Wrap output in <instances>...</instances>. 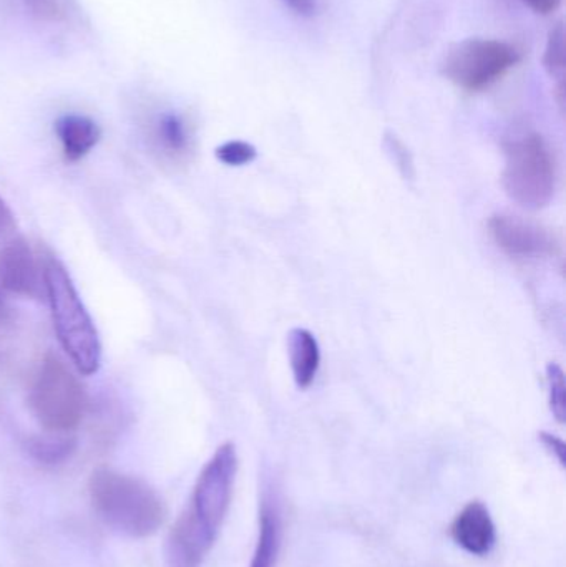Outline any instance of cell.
<instances>
[{
	"mask_svg": "<svg viewBox=\"0 0 566 567\" xmlns=\"http://www.w3.org/2000/svg\"><path fill=\"white\" fill-rule=\"evenodd\" d=\"M238 455L226 442L203 466L185 512L166 542V567H202L215 546L231 505Z\"/></svg>",
	"mask_w": 566,
	"mask_h": 567,
	"instance_id": "1",
	"label": "cell"
},
{
	"mask_svg": "<svg viewBox=\"0 0 566 567\" xmlns=\"http://www.w3.org/2000/svg\"><path fill=\"white\" fill-rule=\"evenodd\" d=\"M96 515L116 532L132 538L155 535L165 522L162 496L143 480L110 468H99L89 482Z\"/></svg>",
	"mask_w": 566,
	"mask_h": 567,
	"instance_id": "2",
	"label": "cell"
},
{
	"mask_svg": "<svg viewBox=\"0 0 566 567\" xmlns=\"http://www.w3.org/2000/svg\"><path fill=\"white\" fill-rule=\"evenodd\" d=\"M42 269L43 289L60 346L82 375H93L102 363V343L95 323L62 262L49 258Z\"/></svg>",
	"mask_w": 566,
	"mask_h": 567,
	"instance_id": "3",
	"label": "cell"
},
{
	"mask_svg": "<svg viewBox=\"0 0 566 567\" xmlns=\"http://www.w3.org/2000/svg\"><path fill=\"white\" fill-rule=\"evenodd\" d=\"M557 159L538 133L518 136L505 145L504 188L518 205L547 206L557 189Z\"/></svg>",
	"mask_w": 566,
	"mask_h": 567,
	"instance_id": "4",
	"label": "cell"
},
{
	"mask_svg": "<svg viewBox=\"0 0 566 567\" xmlns=\"http://www.w3.org/2000/svg\"><path fill=\"white\" fill-rule=\"evenodd\" d=\"M29 403L42 429L49 433H69L82 423L89 396L63 360L49 353L33 380Z\"/></svg>",
	"mask_w": 566,
	"mask_h": 567,
	"instance_id": "5",
	"label": "cell"
},
{
	"mask_svg": "<svg viewBox=\"0 0 566 567\" xmlns=\"http://www.w3.org/2000/svg\"><path fill=\"white\" fill-rule=\"evenodd\" d=\"M522 60L512 43L501 40L467 39L455 43L445 56L444 75L465 92H482L504 79Z\"/></svg>",
	"mask_w": 566,
	"mask_h": 567,
	"instance_id": "6",
	"label": "cell"
},
{
	"mask_svg": "<svg viewBox=\"0 0 566 567\" xmlns=\"http://www.w3.org/2000/svg\"><path fill=\"white\" fill-rule=\"evenodd\" d=\"M488 235L502 252L514 259L554 258L560 252V241L552 229L518 216H492Z\"/></svg>",
	"mask_w": 566,
	"mask_h": 567,
	"instance_id": "7",
	"label": "cell"
},
{
	"mask_svg": "<svg viewBox=\"0 0 566 567\" xmlns=\"http://www.w3.org/2000/svg\"><path fill=\"white\" fill-rule=\"evenodd\" d=\"M0 286L29 299H40L45 293L42 265L22 236H10L0 246Z\"/></svg>",
	"mask_w": 566,
	"mask_h": 567,
	"instance_id": "8",
	"label": "cell"
},
{
	"mask_svg": "<svg viewBox=\"0 0 566 567\" xmlns=\"http://www.w3.org/2000/svg\"><path fill=\"white\" fill-rule=\"evenodd\" d=\"M451 536L469 555L477 558L491 555L497 543V529L487 506L482 502L465 505L452 523Z\"/></svg>",
	"mask_w": 566,
	"mask_h": 567,
	"instance_id": "9",
	"label": "cell"
},
{
	"mask_svg": "<svg viewBox=\"0 0 566 567\" xmlns=\"http://www.w3.org/2000/svg\"><path fill=\"white\" fill-rule=\"evenodd\" d=\"M285 522H282L281 499L271 488L263 492L259 505V532L255 556L249 567H275L281 551Z\"/></svg>",
	"mask_w": 566,
	"mask_h": 567,
	"instance_id": "10",
	"label": "cell"
},
{
	"mask_svg": "<svg viewBox=\"0 0 566 567\" xmlns=\"http://www.w3.org/2000/svg\"><path fill=\"white\" fill-rule=\"evenodd\" d=\"M55 135L66 162H80L99 145L102 130L89 116L63 115L55 122Z\"/></svg>",
	"mask_w": 566,
	"mask_h": 567,
	"instance_id": "11",
	"label": "cell"
},
{
	"mask_svg": "<svg viewBox=\"0 0 566 567\" xmlns=\"http://www.w3.org/2000/svg\"><path fill=\"white\" fill-rule=\"evenodd\" d=\"M289 362L299 389H308L318 375L321 350L318 340L306 329H292L288 336Z\"/></svg>",
	"mask_w": 566,
	"mask_h": 567,
	"instance_id": "12",
	"label": "cell"
},
{
	"mask_svg": "<svg viewBox=\"0 0 566 567\" xmlns=\"http://www.w3.org/2000/svg\"><path fill=\"white\" fill-rule=\"evenodd\" d=\"M156 138L166 152L176 156L186 155L192 146L188 123L176 113H163L159 116L156 123Z\"/></svg>",
	"mask_w": 566,
	"mask_h": 567,
	"instance_id": "13",
	"label": "cell"
},
{
	"mask_svg": "<svg viewBox=\"0 0 566 567\" xmlns=\"http://www.w3.org/2000/svg\"><path fill=\"white\" fill-rule=\"evenodd\" d=\"M76 442L65 433H50L47 436H35L29 442V452L37 462L43 465H56L65 462L75 452Z\"/></svg>",
	"mask_w": 566,
	"mask_h": 567,
	"instance_id": "14",
	"label": "cell"
},
{
	"mask_svg": "<svg viewBox=\"0 0 566 567\" xmlns=\"http://www.w3.org/2000/svg\"><path fill=\"white\" fill-rule=\"evenodd\" d=\"M544 66L552 79L558 80L560 89H564L565 79V27L558 23L548 35L547 49H545Z\"/></svg>",
	"mask_w": 566,
	"mask_h": 567,
	"instance_id": "15",
	"label": "cell"
},
{
	"mask_svg": "<svg viewBox=\"0 0 566 567\" xmlns=\"http://www.w3.org/2000/svg\"><path fill=\"white\" fill-rule=\"evenodd\" d=\"M216 158L228 166H245L255 162L258 152L251 143L233 140V142L223 143L216 148Z\"/></svg>",
	"mask_w": 566,
	"mask_h": 567,
	"instance_id": "16",
	"label": "cell"
},
{
	"mask_svg": "<svg viewBox=\"0 0 566 567\" xmlns=\"http://www.w3.org/2000/svg\"><path fill=\"white\" fill-rule=\"evenodd\" d=\"M548 385H550V409L558 422H565V373L560 365L550 363L547 369Z\"/></svg>",
	"mask_w": 566,
	"mask_h": 567,
	"instance_id": "17",
	"label": "cell"
},
{
	"mask_svg": "<svg viewBox=\"0 0 566 567\" xmlns=\"http://www.w3.org/2000/svg\"><path fill=\"white\" fill-rule=\"evenodd\" d=\"M32 16L43 22H56L65 16V2L63 0H23Z\"/></svg>",
	"mask_w": 566,
	"mask_h": 567,
	"instance_id": "18",
	"label": "cell"
},
{
	"mask_svg": "<svg viewBox=\"0 0 566 567\" xmlns=\"http://www.w3.org/2000/svg\"><path fill=\"white\" fill-rule=\"evenodd\" d=\"M13 229H16V219H13L12 212L9 205L0 198V246L10 238Z\"/></svg>",
	"mask_w": 566,
	"mask_h": 567,
	"instance_id": "19",
	"label": "cell"
},
{
	"mask_svg": "<svg viewBox=\"0 0 566 567\" xmlns=\"http://www.w3.org/2000/svg\"><path fill=\"white\" fill-rule=\"evenodd\" d=\"M281 2L296 16L305 17V19L315 17L318 12V0H281Z\"/></svg>",
	"mask_w": 566,
	"mask_h": 567,
	"instance_id": "20",
	"label": "cell"
},
{
	"mask_svg": "<svg viewBox=\"0 0 566 567\" xmlns=\"http://www.w3.org/2000/svg\"><path fill=\"white\" fill-rule=\"evenodd\" d=\"M541 439L545 449L558 460L562 466H565V443L557 436L550 435V433H541Z\"/></svg>",
	"mask_w": 566,
	"mask_h": 567,
	"instance_id": "21",
	"label": "cell"
},
{
	"mask_svg": "<svg viewBox=\"0 0 566 567\" xmlns=\"http://www.w3.org/2000/svg\"><path fill=\"white\" fill-rule=\"evenodd\" d=\"M521 2L531 7L537 13H544V16L554 13L562 6V0H521Z\"/></svg>",
	"mask_w": 566,
	"mask_h": 567,
	"instance_id": "22",
	"label": "cell"
}]
</instances>
